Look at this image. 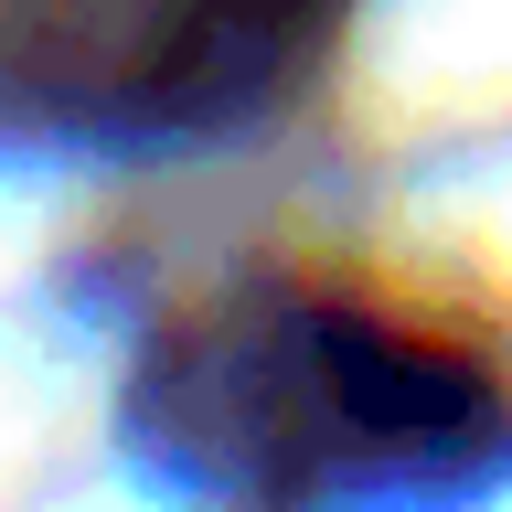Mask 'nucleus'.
<instances>
[{
  "mask_svg": "<svg viewBox=\"0 0 512 512\" xmlns=\"http://www.w3.org/2000/svg\"><path fill=\"white\" fill-rule=\"evenodd\" d=\"M139 416L246 512L427 502L502 448V395L363 299H224L150 363Z\"/></svg>",
  "mask_w": 512,
  "mask_h": 512,
  "instance_id": "obj_1",
  "label": "nucleus"
},
{
  "mask_svg": "<svg viewBox=\"0 0 512 512\" xmlns=\"http://www.w3.org/2000/svg\"><path fill=\"white\" fill-rule=\"evenodd\" d=\"M342 0H0V107L75 139H203L320 54Z\"/></svg>",
  "mask_w": 512,
  "mask_h": 512,
  "instance_id": "obj_2",
  "label": "nucleus"
}]
</instances>
